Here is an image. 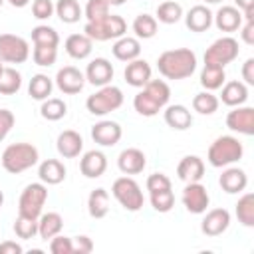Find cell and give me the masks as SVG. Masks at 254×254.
<instances>
[{"mask_svg": "<svg viewBox=\"0 0 254 254\" xmlns=\"http://www.w3.org/2000/svg\"><path fill=\"white\" fill-rule=\"evenodd\" d=\"M157 69L167 79H185L190 77L196 69V54L190 48L167 50L157 58Z\"/></svg>", "mask_w": 254, "mask_h": 254, "instance_id": "6da1fadb", "label": "cell"}, {"mask_svg": "<svg viewBox=\"0 0 254 254\" xmlns=\"http://www.w3.org/2000/svg\"><path fill=\"white\" fill-rule=\"evenodd\" d=\"M139 89L141 91L133 97V107H135V111L139 115L153 117V115H157L161 109H165L169 105L171 87H169L167 81H163V79H149Z\"/></svg>", "mask_w": 254, "mask_h": 254, "instance_id": "7a4b0ae2", "label": "cell"}, {"mask_svg": "<svg viewBox=\"0 0 254 254\" xmlns=\"http://www.w3.org/2000/svg\"><path fill=\"white\" fill-rule=\"evenodd\" d=\"M244 155V147L242 143L232 137V135H220L216 137L210 147H208V153H206V159L212 167L216 169H224L232 163H238Z\"/></svg>", "mask_w": 254, "mask_h": 254, "instance_id": "3957f363", "label": "cell"}, {"mask_svg": "<svg viewBox=\"0 0 254 254\" xmlns=\"http://www.w3.org/2000/svg\"><path fill=\"white\" fill-rule=\"evenodd\" d=\"M38 159L40 153L32 143H12L2 153V167L12 175H20L32 169L38 163Z\"/></svg>", "mask_w": 254, "mask_h": 254, "instance_id": "277c9868", "label": "cell"}, {"mask_svg": "<svg viewBox=\"0 0 254 254\" xmlns=\"http://www.w3.org/2000/svg\"><path fill=\"white\" fill-rule=\"evenodd\" d=\"M125 32H127V22L117 14H107L99 20L85 22V28H83V34L91 42L117 40V38L125 36Z\"/></svg>", "mask_w": 254, "mask_h": 254, "instance_id": "5b68a950", "label": "cell"}, {"mask_svg": "<svg viewBox=\"0 0 254 254\" xmlns=\"http://www.w3.org/2000/svg\"><path fill=\"white\" fill-rule=\"evenodd\" d=\"M123 105V91L117 87V85H103L99 87L95 93H91L87 99H85V107L91 115H97V117H103L115 109H119Z\"/></svg>", "mask_w": 254, "mask_h": 254, "instance_id": "8992f818", "label": "cell"}, {"mask_svg": "<svg viewBox=\"0 0 254 254\" xmlns=\"http://www.w3.org/2000/svg\"><path fill=\"white\" fill-rule=\"evenodd\" d=\"M111 192L115 196V200L129 212H137L143 208V202H145V196H143V190L139 187V183L131 177H119L113 181V187H111Z\"/></svg>", "mask_w": 254, "mask_h": 254, "instance_id": "52a82bcc", "label": "cell"}, {"mask_svg": "<svg viewBox=\"0 0 254 254\" xmlns=\"http://www.w3.org/2000/svg\"><path fill=\"white\" fill-rule=\"evenodd\" d=\"M238 52H240L238 40H234L232 36H222L206 48L204 64L206 65H216V67H226L230 62H234L238 58Z\"/></svg>", "mask_w": 254, "mask_h": 254, "instance_id": "ba28073f", "label": "cell"}, {"mask_svg": "<svg viewBox=\"0 0 254 254\" xmlns=\"http://www.w3.org/2000/svg\"><path fill=\"white\" fill-rule=\"evenodd\" d=\"M48 200V189L44 183H30L20 194L18 200V214L28 218H40L42 208Z\"/></svg>", "mask_w": 254, "mask_h": 254, "instance_id": "9c48e42d", "label": "cell"}, {"mask_svg": "<svg viewBox=\"0 0 254 254\" xmlns=\"http://www.w3.org/2000/svg\"><path fill=\"white\" fill-rule=\"evenodd\" d=\"M28 58H30V46L22 36L0 34V62L24 64Z\"/></svg>", "mask_w": 254, "mask_h": 254, "instance_id": "30bf717a", "label": "cell"}, {"mask_svg": "<svg viewBox=\"0 0 254 254\" xmlns=\"http://www.w3.org/2000/svg\"><path fill=\"white\" fill-rule=\"evenodd\" d=\"M181 200H183L185 208H187L190 214H202V212H206V208H208L210 196H208L206 187L200 185V181H198V183H187Z\"/></svg>", "mask_w": 254, "mask_h": 254, "instance_id": "8fae6325", "label": "cell"}, {"mask_svg": "<svg viewBox=\"0 0 254 254\" xmlns=\"http://www.w3.org/2000/svg\"><path fill=\"white\" fill-rule=\"evenodd\" d=\"M54 79H56L58 89H60L62 93H65V95H75V93H79V91L83 89V85H85V75H83V71H79V69L73 67V65H64V67H60Z\"/></svg>", "mask_w": 254, "mask_h": 254, "instance_id": "7c38bea8", "label": "cell"}, {"mask_svg": "<svg viewBox=\"0 0 254 254\" xmlns=\"http://www.w3.org/2000/svg\"><path fill=\"white\" fill-rule=\"evenodd\" d=\"M226 127L240 135H254V109L248 105L232 107L226 115Z\"/></svg>", "mask_w": 254, "mask_h": 254, "instance_id": "4fadbf2b", "label": "cell"}, {"mask_svg": "<svg viewBox=\"0 0 254 254\" xmlns=\"http://www.w3.org/2000/svg\"><path fill=\"white\" fill-rule=\"evenodd\" d=\"M123 131H121V125L117 121H111V119H103V121H97L93 127H91V139L101 145V147H113L119 143Z\"/></svg>", "mask_w": 254, "mask_h": 254, "instance_id": "5bb4252c", "label": "cell"}, {"mask_svg": "<svg viewBox=\"0 0 254 254\" xmlns=\"http://www.w3.org/2000/svg\"><path fill=\"white\" fill-rule=\"evenodd\" d=\"M230 226V212L226 208H212L204 214L200 222V232L204 236H220Z\"/></svg>", "mask_w": 254, "mask_h": 254, "instance_id": "9a60e30c", "label": "cell"}, {"mask_svg": "<svg viewBox=\"0 0 254 254\" xmlns=\"http://www.w3.org/2000/svg\"><path fill=\"white\" fill-rule=\"evenodd\" d=\"M83 75H85V81H89L91 85L103 87V85L111 83V79H113V65L105 58H95L87 64Z\"/></svg>", "mask_w": 254, "mask_h": 254, "instance_id": "2e32d148", "label": "cell"}, {"mask_svg": "<svg viewBox=\"0 0 254 254\" xmlns=\"http://www.w3.org/2000/svg\"><path fill=\"white\" fill-rule=\"evenodd\" d=\"M117 167L123 175H137L143 173V169L147 167V157L141 149L137 147H127L119 153L117 157Z\"/></svg>", "mask_w": 254, "mask_h": 254, "instance_id": "e0dca14e", "label": "cell"}, {"mask_svg": "<svg viewBox=\"0 0 254 254\" xmlns=\"http://www.w3.org/2000/svg\"><path fill=\"white\" fill-rule=\"evenodd\" d=\"M56 149L64 159H75L79 157V153L83 151V139L77 131L73 129H65L58 135L56 139Z\"/></svg>", "mask_w": 254, "mask_h": 254, "instance_id": "ac0fdd59", "label": "cell"}, {"mask_svg": "<svg viewBox=\"0 0 254 254\" xmlns=\"http://www.w3.org/2000/svg\"><path fill=\"white\" fill-rule=\"evenodd\" d=\"M218 185L222 187V190L224 192H228V194H238V192H242L244 189H246V185H248V175H246V171L244 169H240V167H224V171H222V175H220V179H218Z\"/></svg>", "mask_w": 254, "mask_h": 254, "instance_id": "d6986e66", "label": "cell"}, {"mask_svg": "<svg viewBox=\"0 0 254 254\" xmlns=\"http://www.w3.org/2000/svg\"><path fill=\"white\" fill-rule=\"evenodd\" d=\"M212 22L220 32L230 34V32H236L242 26L244 18H242V12L236 6H220L218 12L212 14Z\"/></svg>", "mask_w": 254, "mask_h": 254, "instance_id": "ffe728a7", "label": "cell"}, {"mask_svg": "<svg viewBox=\"0 0 254 254\" xmlns=\"http://www.w3.org/2000/svg\"><path fill=\"white\" fill-rule=\"evenodd\" d=\"M177 177L183 183H198L204 177V163L196 155H187L177 165Z\"/></svg>", "mask_w": 254, "mask_h": 254, "instance_id": "44dd1931", "label": "cell"}, {"mask_svg": "<svg viewBox=\"0 0 254 254\" xmlns=\"http://www.w3.org/2000/svg\"><path fill=\"white\" fill-rule=\"evenodd\" d=\"M79 171L87 179H99L107 171V157L101 151H87L79 161Z\"/></svg>", "mask_w": 254, "mask_h": 254, "instance_id": "7402d4cb", "label": "cell"}, {"mask_svg": "<svg viewBox=\"0 0 254 254\" xmlns=\"http://www.w3.org/2000/svg\"><path fill=\"white\" fill-rule=\"evenodd\" d=\"M246 99H248V85L244 81L232 79V81L222 83V91H220L218 101H222L228 107H238V105H244Z\"/></svg>", "mask_w": 254, "mask_h": 254, "instance_id": "603a6c76", "label": "cell"}, {"mask_svg": "<svg viewBox=\"0 0 254 254\" xmlns=\"http://www.w3.org/2000/svg\"><path fill=\"white\" fill-rule=\"evenodd\" d=\"M123 77L131 87H143L151 79V65L141 58L131 60V62H127Z\"/></svg>", "mask_w": 254, "mask_h": 254, "instance_id": "cb8c5ba5", "label": "cell"}, {"mask_svg": "<svg viewBox=\"0 0 254 254\" xmlns=\"http://www.w3.org/2000/svg\"><path fill=\"white\" fill-rule=\"evenodd\" d=\"M185 16V24L190 32H206L212 26V12L204 4L192 6Z\"/></svg>", "mask_w": 254, "mask_h": 254, "instance_id": "d4e9b609", "label": "cell"}, {"mask_svg": "<svg viewBox=\"0 0 254 254\" xmlns=\"http://www.w3.org/2000/svg\"><path fill=\"white\" fill-rule=\"evenodd\" d=\"M111 52H113L115 60L131 62V60H137L141 56V42L137 38H131V36H121V38L115 40Z\"/></svg>", "mask_w": 254, "mask_h": 254, "instance_id": "484cf974", "label": "cell"}, {"mask_svg": "<svg viewBox=\"0 0 254 254\" xmlns=\"http://www.w3.org/2000/svg\"><path fill=\"white\" fill-rule=\"evenodd\" d=\"M163 115H165V123H167L171 129H175V131H185V129H189V127L192 125V115H190V111H189L185 105H181V103L167 105Z\"/></svg>", "mask_w": 254, "mask_h": 254, "instance_id": "4316f807", "label": "cell"}, {"mask_svg": "<svg viewBox=\"0 0 254 254\" xmlns=\"http://www.w3.org/2000/svg\"><path fill=\"white\" fill-rule=\"evenodd\" d=\"M38 177L44 185H60L65 179V167L58 159H46L38 167Z\"/></svg>", "mask_w": 254, "mask_h": 254, "instance_id": "83f0119b", "label": "cell"}, {"mask_svg": "<svg viewBox=\"0 0 254 254\" xmlns=\"http://www.w3.org/2000/svg\"><path fill=\"white\" fill-rule=\"evenodd\" d=\"M65 52L69 58L73 60H85L89 58L91 50H93V42L85 36V34H71L65 38V44H64Z\"/></svg>", "mask_w": 254, "mask_h": 254, "instance_id": "f1b7e54d", "label": "cell"}, {"mask_svg": "<svg viewBox=\"0 0 254 254\" xmlns=\"http://www.w3.org/2000/svg\"><path fill=\"white\" fill-rule=\"evenodd\" d=\"M64 228V218L60 212H44L38 218V234L44 240L54 238L56 234H60Z\"/></svg>", "mask_w": 254, "mask_h": 254, "instance_id": "f546056e", "label": "cell"}, {"mask_svg": "<svg viewBox=\"0 0 254 254\" xmlns=\"http://www.w3.org/2000/svg\"><path fill=\"white\" fill-rule=\"evenodd\" d=\"M87 212L91 218H103L109 212V192L105 189H95L87 196Z\"/></svg>", "mask_w": 254, "mask_h": 254, "instance_id": "4dcf8cb0", "label": "cell"}, {"mask_svg": "<svg viewBox=\"0 0 254 254\" xmlns=\"http://www.w3.org/2000/svg\"><path fill=\"white\" fill-rule=\"evenodd\" d=\"M52 89H54V81L52 77H48L46 73H36L30 83H28V93L32 99L36 101H44L52 95Z\"/></svg>", "mask_w": 254, "mask_h": 254, "instance_id": "1f68e13d", "label": "cell"}, {"mask_svg": "<svg viewBox=\"0 0 254 254\" xmlns=\"http://www.w3.org/2000/svg\"><path fill=\"white\" fill-rule=\"evenodd\" d=\"M224 81H226L224 67H216V65H206V64H204V67H202V71H200V85H202L206 91L220 89Z\"/></svg>", "mask_w": 254, "mask_h": 254, "instance_id": "d6a6232c", "label": "cell"}, {"mask_svg": "<svg viewBox=\"0 0 254 254\" xmlns=\"http://www.w3.org/2000/svg\"><path fill=\"white\" fill-rule=\"evenodd\" d=\"M236 218L242 226L252 228L254 226V194L252 192H244L238 202H236Z\"/></svg>", "mask_w": 254, "mask_h": 254, "instance_id": "836d02e7", "label": "cell"}, {"mask_svg": "<svg viewBox=\"0 0 254 254\" xmlns=\"http://www.w3.org/2000/svg\"><path fill=\"white\" fill-rule=\"evenodd\" d=\"M54 6H56L58 18L64 24H75V22H79V18L83 14V10H81L77 0H58Z\"/></svg>", "mask_w": 254, "mask_h": 254, "instance_id": "e575fe53", "label": "cell"}, {"mask_svg": "<svg viewBox=\"0 0 254 254\" xmlns=\"http://www.w3.org/2000/svg\"><path fill=\"white\" fill-rule=\"evenodd\" d=\"M131 30L135 32L137 40H149L157 34V20L151 14H139V16H135Z\"/></svg>", "mask_w": 254, "mask_h": 254, "instance_id": "d590c367", "label": "cell"}, {"mask_svg": "<svg viewBox=\"0 0 254 254\" xmlns=\"http://www.w3.org/2000/svg\"><path fill=\"white\" fill-rule=\"evenodd\" d=\"M67 113V105L64 99L60 97H48L42 101V107H40V115L48 121H60L64 119Z\"/></svg>", "mask_w": 254, "mask_h": 254, "instance_id": "8d00e7d4", "label": "cell"}, {"mask_svg": "<svg viewBox=\"0 0 254 254\" xmlns=\"http://www.w3.org/2000/svg\"><path fill=\"white\" fill-rule=\"evenodd\" d=\"M183 18V6L175 0H165L157 6V14L155 20L163 22V24H177Z\"/></svg>", "mask_w": 254, "mask_h": 254, "instance_id": "74e56055", "label": "cell"}, {"mask_svg": "<svg viewBox=\"0 0 254 254\" xmlns=\"http://www.w3.org/2000/svg\"><path fill=\"white\" fill-rule=\"evenodd\" d=\"M22 87V73L16 67H4L0 73V95H14Z\"/></svg>", "mask_w": 254, "mask_h": 254, "instance_id": "f35d334b", "label": "cell"}, {"mask_svg": "<svg viewBox=\"0 0 254 254\" xmlns=\"http://www.w3.org/2000/svg\"><path fill=\"white\" fill-rule=\"evenodd\" d=\"M218 97L212 93V91H200L192 97V109L200 115H212L216 109H218Z\"/></svg>", "mask_w": 254, "mask_h": 254, "instance_id": "ab89813d", "label": "cell"}, {"mask_svg": "<svg viewBox=\"0 0 254 254\" xmlns=\"http://www.w3.org/2000/svg\"><path fill=\"white\" fill-rule=\"evenodd\" d=\"M32 42L34 46H60V34L52 26L40 24L32 28Z\"/></svg>", "mask_w": 254, "mask_h": 254, "instance_id": "60d3db41", "label": "cell"}, {"mask_svg": "<svg viewBox=\"0 0 254 254\" xmlns=\"http://www.w3.org/2000/svg\"><path fill=\"white\" fill-rule=\"evenodd\" d=\"M32 60L36 65H42V67L54 65L58 60V46H34Z\"/></svg>", "mask_w": 254, "mask_h": 254, "instance_id": "b9f144b4", "label": "cell"}, {"mask_svg": "<svg viewBox=\"0 0 254 254\" xmlns=\"http://www.w3.org/2000/svg\"><path fill=\"white\" fill-rule=\"evenodd\" d=\"M149 200H151V206L157 210V212H169L173 206H175V194L171 189L167 190H157V192H149Z\"/></svg>", "mask_w": 254, "mask_h": 254, "instance_id": "7bdbcfd3", "label": "cell"}, {"mask_svg": "<svg viewBox=\"0 0 254 254\" xmlns=\"http://www.w3.org/2000/svg\"><path fill=\"white\" fill-rule=\"evenodd\" d=\"M14 232L18 238H24V240L34 238L38 234V218H28V216L18 214V218L14 222Z\"/></svg>", "mask_w": 254, "mask_h": 254, "instance_id": "ee69618b", "label": "cell"}, {"mask_svg": "<svg viewBox=\"0 0 254 254\" xmlns=\"http://www.w3.org/2000/svg\"><path fill=\"white\" fill-rule=\"evenodd\" d=\"M83 14H85V20L87 22L99 20V18H103V16L109 14V2L107 0H87Z\"/></svg>", "mask_w": 254, "mask_h": 254, "instance_id": "f6af8a7d", "label": "cell"}, {"mask_svg": "<svg viewBox=\"0 0 254 254\" xmlns=\"http://www.w3.org/2000/svg\"><path fill=\"white\" fill-rule=\"evenodd\" d=\"M145 185H147V190H149V192L167 190V189L173 187V185H171V179H169L165 173H153V175H149Z\"/></svg>", "mask_w": 254, "mask_h": 254, "instance_id": "bcb514c9", "label": "cell"}, {"mask_svg": "<svg viewBox=\"0 0 254 254\" xmlns=\"http://www.w3.org/2000/svg\"><path fill=\"white\" fill-rule=\"evenodd\" d=\"M50 252L52 254H73V244L71 238L56 234L54 238H50Z\"/></svg>", "mask_w": 254, "mask_h": 254, "instance_id": "7dc6e473", "label": "cell"}, {"mask_svg": "<svg viewBox=\"0 0 254 254\" xmlns=\"http://www.w3.org/2000/svg\"><path fill=\"white\" fill-rule=\"evenodd\" d=\"M56 12V6L52 0H34L32 2V14L38 20H48Z\"/></svg>", "mask_w": 254, "mask_h": 254, "instance_id": "c3c4849f", "label": "cell"}, {"mask_svg": "<svg viewBox=\"0 0 254 254\" xmlns=\"http://www.w3.org/2000/svg\"><path fill=\"white\" fill-rule=\"evenodd\" d=\"M16 123V117L10 109H0V141H4L8 137V133L12 131Z\"/></svg>", "mask_w": 254, "mask_h": 254, "instance_id": "681fc988", "label": "cell"}, {"mask_svg": "<svg viewBox=\"0 0 254 254\" xmlns=\"http://www.w3.org/2000/svg\"><path fill=\"white\" fill-rule=\"evenodd\" d=\"M71 244H73V254H89L93 250V240L89 236H85V234L73 236Z\"/></svg>", "mask_w": 254, "mask_h": 254, "instance_id": "f907efd6", "label": "cell"}, {"mask_svg": "<svg viewBox=\"0 0 254 254\" xmlns=\"http://www.w3.org/2000/svg\"><path fill=\"white\" fill-rule=\"evenodd\" d=\"M240 30V36H242V42L252 46L254 44V20H246L242 22V26L238 28Z\"/></svg>", "mask_w": 254, "mask_h": 254, "instance_id": "816d5d0a", "label": "cell"}, {"mask_svg": "<svg viewBox=\"0 0 254 254\" xmlns=\"http://www.w3.org/2000/svg\"><path fill=\"white\" fill-rule=\"evenodd\" d=\"M242 79L246 85H254V58H248L244 64H242Z\"/></svg>", "mask_w": 254, "mask_h": 254, "instance_id": "f5cc1de1", "label": "cell"}, {"mask_svg": "<svg viewBox=\"0 0 254 254\" xmlns=\"http://www.w3.org/2000/svg\"><path fill=\"white\" fill-rule=\"evenodd\" d=\"M24 248L18 244V242H12V240H4L0 244V254H22Z\"/></svg>", "mask_w": 254, "mask_h": 254, "instance_id": "db71d44e", "label": "cell"}, {"mask_svg": "<svg viewBox=\"0 0 254 254\" xmlns=\"http://www.w3.org/2000/svg\"><path fill=\"white\" fill-rule=\"evenodd\" d=\"M234 4L238 6L240 12H250V10H254V0H234Z\"/></svg>", "mask_w": 254, "mask_h": 254, "instance_id": "11a10c76", "label": "cell"}, {"mask_svg": "<svg viewBox=\"0 0 254 254\" xmlns=\"http://www.w3.org/2000/svg\"><path fill=\"white\" fill-rule=\"evenodd\" d=\"M8 2H10V6H14V8H24V6H28L30 0H8Z\"/></svg>", "mask_w": 254, "mask_h": 254, "instance_id": "9f6ffc18", "label": "cell"}, {"mask_svg": "<svg viewBox=\"0 0 254 254\" xmlns=\"http://www.w3.org/2000/svg\"><path fill=\"white\" fill-rule=\"evenodd\" d=\"M109 2V6H121V4H125L127 0H107Z\"/></svg>", "mask_w": 254, "mask_h": 254, "instance_id": "6f0895ef", "label": "cell"}, {"mask_svg": "<svg viewBox=\"0 0 254 254\" xmlns=\"http://www.w3.org/2000/svg\"><path fill=\"white\" fill-rule=\"evenodd\" d=\"M2 204H4V192L0 190V208H2Z\"/></svg>", "mask_w": 254, "mask_h": 254, "instance_id": "680465c9", "label": "cell"}, {"mask_svg": "<svg viewBox=\"0 0 254 254\" xmlns=\"http://www.w3.org/2000/svg\"><path fill=\"white\" fill-rule=\"evenodd\" d=\"M206 4H218V2H222V0H204Z\"/></svg>", "mask_w": 254, "mask_h": 254, "instance_id": "91938a15", "label": "cell"}, {"mask_svg": "<svg viewBox=\"0 0 254 254\" xmlns=\"http://www.w3.org/2000/svg\"><path fill=\"white\" fill-rule=\"evenodd\" d=\"M2 69H4V62H0V73H2Z\"/></svg>", "mask_w": 254, "mask_h": 254, "instance_id": "94428289", "label": "cell"}, {"mask_svg": "<svg viewBox=\"0 0 254 254\" xmlns=\"http://www.w3.org/2000/svg\"><path fill=\"white\" fill-rule=\"evenodd\" d=\"M2 4H4V0H0V8H2Z\"/></svg>", "mask_w": 254, "mask_h": 254, "instance_id": "6125c7cd", "label": "cell"}]
</instances>
